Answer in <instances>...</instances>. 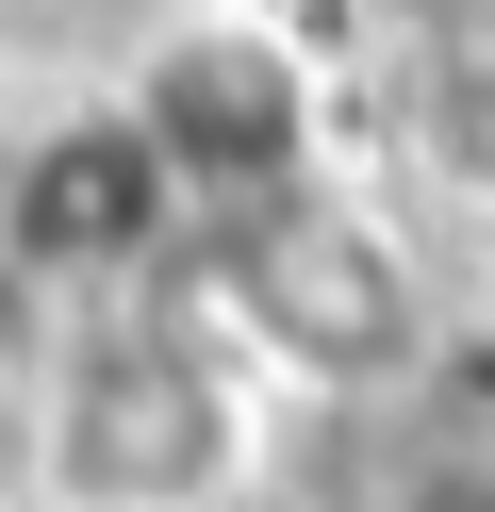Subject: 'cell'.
Returning a JSON list of instances; mask_svg holds the SVG:
<instances>
[{
	"mask_svg": "<svg viewBox=\"0 0 495 512\" xmlns=\"http://www.w3.org/2000/svg\"><path fill=\"white\" fill-rule=\"evenodd\" d=\"M215 298H231V331H248L264 364L330 380V397L429 364L413 265H396V232L347 215V199H264V215H231V232H215Z\"/></svg>",
	"mask_w": 495,
	"mask_h": 512,
	"instance_id": "6da1fadb",
	"label": "cell"
},
{
	"mask_svg": "<svg viewBox=\"0 0 495 512\" xmlns=\"http://www.w3.org/2000/svg\"><path fill=\"white\" fill-rule=\"evenodd\" d=\"M132 133L165 149L198 215H264L314 199V67H297L264 17H182V34L132 67Z\"/></svg>",
	"mask_w": 495,
	"mask_h": 512,
	"instance_id": "7a4b0ae2",
	"label": "cell"
},
{
	"mask_svg": "<svg viewBox=\"0 0 495 512\" xmlns=\"http://www.w3.org/2000/svg\"><path fill=\"white\" fill-rule=\"evenodd\" d=\"M231 446H248V413L182 331H99L50 397V479L83 512H198L231 479Z\"/></svg>",
	"mask_w": 495,
	"mask_h": 512,
	"instance_id": "3957f363",
	"label": "cell"
},
{
	"mask_svg": "<svg viewBox=\"0 0 495 512\" xmlns=\"http://www.w3.org/2000/svg\"><path fill=\"white\" fill-rule=\"evenodd\" d=\"M182 182H165V149L116 116H66V133L17 149V182H0V248L33 265V298H99V281H149L165 248H182Z\"/></svg>",
	"mask_w": 495,
	"mask_h": 512,
	"instance_id": "277c9868",
	"label": "cell"
},
{
	"mask_svg": "<svg viewBox=\"0 0 495 512\" xmlns=\"http://www.w3.org/2000/svg\"><path fill=\"white\" fill-rule=\"evenodd\" d=\"M396 512H495V331L396 380Z\"/></svg>",
	"mask_w": 495,
	"mask_h": 512,
	"instance_id": "5b68a950",
	"label": "cell"
},
{
	"mask_svg": "<svg viewBox=\"0 0 495 512\" xmlns=\"http://www.w3.org/2000/svg\"><path fill=\"white\" fill-rule=\"evenodd\" d=\"M33 314H50V298H33V265H17V248H0V364H17V347H33Z\"/></svg>",
	"mask_w": 495,
	"mask_h": 512,
	"instance_id": "8992f818",
	"label": "cell"
},
{
	"mask_svg": "<svg viewBox=\"0 0 495 512\" xmlns=\"http://www.w3.org/2000/svg\"><path fill=\"white\" fill-rule=\"evenodd\" d=\"M462 166H495V67L462 83Z\"/></svg>",
	"mask_w": 495,
	"mask_h": 512,
	"instance_id": "52a82bcc",
	"label": "cell"
},
{
	"mask_svg": "<svg viewBox=\"0 0 495 512\" xmlns=\"http://www.w3.org/2000/svg\"><path fill=\"white\" fill-rule=\"evenodd\" d=\"M479 67H495V0H479Z\"/></svg>",
	"mask_w": 495,
	"mask_h": 512,
	"instance_id": "ba28073f",
	"label": "cell"
}]
</instances>
